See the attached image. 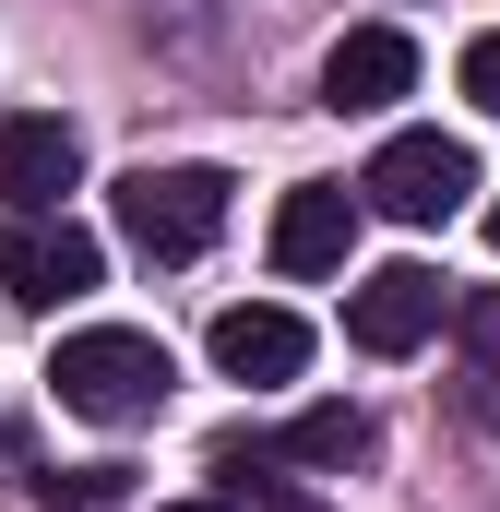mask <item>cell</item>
Instances as JSON below:
<instances>
[{
  "instance_id": "6da1fadb",
  "label": "cell",
  "mask_w": 500,
  "mask_h": 512,
  "mask_svg": "<svg viewBox=\"0 0 500 512\" xmlns=\"http://www.w3.org/2000/svg\"><path fill=\"white\" fill-rule=\"evenodd\" d=\"M48 382L72 417H96V429H143L155 405H167V346L155 334H131V322H84V334H60V358H48Z\"/></svg>"
},
{
  "instance_id": "7a4b0ae2",
  "label": "cell",
  "mask_w": 500,
  "mask_h": 512,
  "mask_svg": "<svg viewBox=\"0 0 500 512\" xmlns=\"http://www.w3.org/2000/svg\"><path fill=\"white\" fill-rule=\"evenodd\" d=\"M108 203H120V239L143 262H203L227 227V167H131Z\"/></svg>"
},
{
  "instance_id": "3957f363",
  "label": "cell",
  "mask_w": 500,
  "mask_h": 512,
  "mask_svg": "<svg viewBox=\"0 0 500 512\" xmlns=\"http://www.w3.org/2000/svg\"><path fill=\"white\" fill-rule=\"evenodd\" d=\"M358 191H370L393 227H441V215H465V191H477V155H465L453 131H393V143L370 155V179H358Z\"/></svg>"
},
{
  "instance_id": "277c9868",
  "label": "cell",
  "mask_w": 500,
  "mask_h": 512,
  "mask_svg": "<svg viewBox=\"0 0 500 512\" xmlns=\"http://www.w3.org/2000/svg\"><path fill=\"white\" fill-rule=\"evenodd\" d=\"M96 274H108V251L72 215H12L0 227V298L12 310H72V298H96Z\"/></svg>"
},
{
  "instance_id": "5b68a950",
  "label": "cell",
  "mask_w": 500,
  "mask_h": 512,
  "mask_svg": "<svg viewBox=\"0 0 500 512\" xmlns=\"http://www.w3.org/2000/svg\"><path fill=\"white\" fill-rule=\"evenodd\" d=\"M72 179H84V131L72 120H48V108L0 120V215H60Z\"/></svg>"
},
{
  "instance_id": "8992f818",
  "label": "cell",
  "mask_w": 500,
  "mask_h": 512,
  "mask_svg": "<svg viewBox=\"0 0 500 512\" xmlns=\"http://www.w3.org/2000/svg\"><path fill=\"white\" fill-rule=\"evenodd\" d=\"M429 334H441V274L429 262H381L346 298V346H370V358H417Z\"/></svg>"
},
{
  "instance_id": "52a82bcc",
  "label": "cell",
  "mask_w": 500,
  "mask_h": 512,
  "mask_svg": "<svg viewBox=\"0 0 500 512\" xmlns=\"http://www.w3.org/2000/svg\"><path fill=\"white\" fill-rule=\"evenodd\" d=\"M405 84H417V36H405V24H346L334 60H322V108H334V120H370Z\"/></svg>"
},
{
  "instance_id": "ba28073f",
  "label": "cell",
  "mask_w": 500,
  "mask_h": 512,
  "mask_svg": "<svg viewBox=\"0 0 500 512\" xmlns=\"http://www.w3.org/2000/svg\"><path fill=\"white\" fill-rule=\"evenodd\" d=\"M346 251H358V191L346 179H298L274 203V262L286 274H346Z\"/></svg>"
},
{
  "instance_id": "9c48e42d",
  "label": "cell",
  "mask_w": 500,
  "mask_h": 512,
  "mask_svg": "<svg viewBox=\"0 0 500 512\" xmlns=\"http://www.w3.org/2000/svg\"><path fill=\"white\" fill-rule=\"evenodd\" d=\"M215 370H227V382H250V393L298 382V370H310V322H298V310H274V298L215 310Z\"/></svg>"
},
{
  "instance_id": "30bf717a",
  "label": "cell",
  "mask_w": 500,
  "mask_h": 512,
  "mask_svg": "<svg viewBox=\"0 0 500 512\" xmlns=\"http://www.w3.org/2000/svg\"><path fill=\"white\" fill-rule=\"evenodd\" d=\"M358 453H370V417L358 405H310L286 429V465H358Z\"/></svg>"
},
{
  "instance_id": "8fae6325",
  "label": "cell",
  "mask_w": 500,
  "mask_h": 512,
  "mask_svg": "<svg viewBox=\"0 0 500 512\" xmlns=\"http://www.w3.org/2000/svg\"><path fill=\"white\" fill-rule=\"evenodd\" d=\"M465 346H477V370H465V405H477V417H500V286H477V298H465Z\"/></svg>"
},
{
  "instance_id": "7c38bea8",
  "label": "cell",
  "mask_w": 500,
  "mask_h": 512,
  "mask_svg": "<svg viewBox=\"0 0 500 512\" xmlns=\"http://www.w3.org/2000/svg\"><path fill=\"white\" fill-rule=\"evenodd\" d=\"M48 501H72V512H96V501H120V465H72V477H36Z\"/></svg>"
},
{
  "instance_id": "4fadbf2b",
  "label": "cell",
  "mask_w": 500,
  "mask_h": 512,
  "mask_svg": "<svg viewBox=\"0 0 500 512\" xmlns=\"http://www.w3.org/2000/svg\"><path fill=\"white\" fill-rule=\"evenodd\" d=\"M465 96L500 120V24H489V36H465Z\"/></svg>"
},
{
  "instance_id": "5bb4252c",
  "label": "cell",
  "mask_w": 500,
  "mask_h": 512,
  "mask_svg": "<svg viewBox=\"0 0 500 512\" xmlns=\"http://www.w3.org/2000/svg\"><path fill=\"white\" fill-rule=\"evenodd\" d=\"M167 512H239V501H167Z\"/></svg>"
},
{
  "instance_id": "9a60e30c",
  "label": "cell",
  "mask_w": 500,
  "mask_h": 512,
  "mask_svg": "<svg viewBox=\"0 0 500 512\" xmlns=\"http://www.w3.org/2000/svg\"><path fill=\"white\" fill-rule=\"evenodd\" d=\"M489 251H500V203H489Z\"/></svg>"
}]
</instances>
